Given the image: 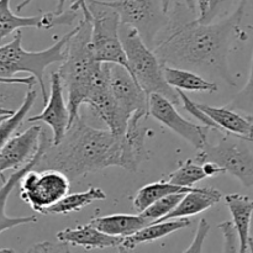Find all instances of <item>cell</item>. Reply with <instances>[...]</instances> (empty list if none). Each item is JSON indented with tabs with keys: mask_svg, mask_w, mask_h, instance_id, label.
Wrapping results in <instances>:
<instances>
[{
	"mask_svg": "<svg viewBox=\"0 0 253 253\" xmlns=\"http://www.w3.org/2000/svg\"><path fill=\"white\" fill-rule=\"evenodd\" d=\"M249 0H240L236 9L219 22L202 24L187 4L175 5L168 11L169 21L156 42L153 51L163 66L194 71L220 78L235 86L229 56L235 42L247 39L242 20Z\"/></svg>",
	"mask_w": 253,
	"mask_h": 253,
	"instance_id": "cell-1",
	"label": "cell"
},
{
	"mask_svg": "<svg viewBox=\"0 0 253 253\" xmlns=\"http://www.w3.org/2000/svg\"><path fill=\"white\" fill-rule=\"evenodd\" d=\"M121 166V136L91 127L77 116L58 143L47 147L34 169H54L71 182L89 173Z\"/></svg>",
	"mask_w": 253,
	"mask_h": 253,
	"instance_id": "cell-2",
	"label": "cell"
},
{
	"mask_svg": "<svg viewBox=\"0 0 253 253\" xmlns=\"http://www.w3.org/2000/svg\"><path fill=\"white\" fill-rule=\"evenodd\" d=\"M91 22L83 19L76 26L64 51V59L58 74L67 91L71 124L79 115L82 104H85L103 72L104 63L95 58L90 44Z\"/></svg>",
	"mask_w": 253,
	"mask_h": 253,
	"instance_id": "cell-3",
	"label": "cell"
},
{
	"mask_svg": "<svg viewBox=\"0 0 253 253\" xmlns=\"http://www.w3.org/2000/svg\"><path fill=\"white\" fill-rule=\"evenodd\" d=\"M76 27L64 34L53 46L43 51L30 52L22 47V32L16 31L9 43L0 46V78H15L17 73H30L34 76L41 90L43 103L48 100L43 77L44 71L53 63H62L64 51Z\"/></svg>",
	"mask_w": 253,
	"mask_h": 253,
	"instance_id": "cell-4",
	"label": "cell"
},
{
	"mask_svg": "<svg viewBox=\"0 0 253 253\" xmlns=\"http://www.w3.org/2000/svg\"><path fill=\"white\" fill-rule=\"evenodd\" d=\"M120 36L127 57L130 72L141 88L151 94H161L174 104H182L179 93L167 83L163 64L151 47L147 46L137 30L121 25Z\"/></svg>",
	"mask_w": 253,
	"mask_h": 253,
	"instance_id": "cell-5",
	"label": "cell"
},
{
	"mask_svg": "<svg viewBox=\"0 0 253 253\" xmlns=\"http://www.w3.org/2000/svg\"><path fill=\"white\" fill-rule=\"evenodd\" d=\"M86 4L91 15L90 44L95 58L101 63L123 66L130 72L120 36V15L101 0H86Z\"/></svg>",
	"mask_w": 253,
	"mask_h": 253,
	"instance_id": "cell-6",
	"label": "cell"
},
{
	"mask_svg": "<svg viewBox=\"0 0 253 253\" xmlns=\"http://www.w3.org/2000/svg\"><path fill=\"white\" fill-rule=\"evenodd\" d=\"M194 160L199 163L215 162L225 173L240 180L245 188H253V153L246 141L237 136L224 133L216 145L208 143L198 151Z\"/></svg>",
	"mask_w": 253,
	"mask_h": 253,
	"instance_id": "cell-7",
	"label": "cell"
},
{
	"mask_svg": "<svg viewBox=\"0 0 253 253\" xmlns=\"http://www.w3.org/2000/svg\"><path fill=\"white\" fill-rule=\"evenodd\" d=\"M105 4L120 15L121 25L137 30L152 49L169 21L162 0H114L105 1Z\"/></svg>",
	"mask_w": 253,
	"mask_h": 253,
	"instance_id": "cell-8",
	"label": "cell"
},
{
	"mask_svg": "<svg viewBox=\"0 0 253 253\" xmlns=\"http://www.w3.org/2000/svg\"><path fill=\"white\" fill-rule=\"evenodd\" d=\"M71 180L54 169H31L20 182V198L34 211L44 215L46 210L66 197Z\"/></svg>",
	"mask_w": 253,
	"mask_h": 253,
	"instance_id": "cell-9",
	"label": "cell"
},
{
	"mask_svg": "<svg viewBox=\"0 0 253 253\" xmlns=\"http://www.w3.org/2000/svg\"><path fill=\"white\" fill-rule=\"evenodd\" d=\"M109 82L120 118L126 126L133 114L138 111L150 114V95L125 67L111 63Z\"/></svg>",
	"mask_w": 253,
	"mask_h": 253,
	"instance_id": "cell-10",
	"label": "cell"
},
{
	"mask_svg": "<svg viewBox=\"0 0 253 253\" xmlns=\"http://www.w3.org/2000/svg\"><path fill=\"white\" fill-rule=\"evenodd\" d=\"M150 116L188 141L195 150H203L209 143L208 135L211 128L183 118L175 109V104L161 94L150 95Z\"/></svg>",
	"mask_w": 253,
	"mask_h": 253,
	"instance_id": "cell-11",
	"label": "cell"
},
{
	"mask_svg": "<svg viewBox=\"0 0 253 253\" xmlns=\"http://www.w3.org/2000/svg\"><path fill=\"white\" fill-rule=\"evenodd\" d=\"M11 0H0V40L26 27L34 29H52L56 26H71L74 24L79 10L68 7L63 12H46L35 16H19L10 9Z\"/></svg>",
	"mask_w": 253,
	"mask_h": 253,
	"instance_id": "cell-12",
	"label": "cell"
},
{
	"mask_svg": "<svg viewBox=\"0 0 253 253\" xmlns=\"http://www.w3.org/2000/svg\"><path fill=\"white\" fill-rule=\"evenodd\" d=\"M27 123H44L52 130V142L58 143L71 126V114L64 99V86L58 72L51 74V91L44 109L27 119Z\"/></svg>",
	"mask_w": 253,
	"mask_h": 253,
	"instance_id": "cell-13",
	"label": "cell"
},
{
	"mask_svg": "<svg viewBox=\"0 0 253 253\" xmlns=\"http://www.w3.org/2000/svg\"><path fill=\"white\" fill-rule=\"evenodd\" d=\"M150 116L148 113L138 111L133 114L126 127L125 133L121 136V166L124 169L136 173L143 162L148 161L146 138L151 132L145 120Z\"/></svg>",
	"mask_w": 253,
	"mask_h": 253,
	"instance_id": "cell-14",
	"label": "cell"
},
{
	"mask_svg": "<svg viewBox=\"0 0 253 253\" xmlns=\"http://www.w3.org/2000/svg\"><path fill=\"white\" fill-rule=\"evenodd\" d=\"M42 126L35 123L24 132L10 137L0 152V177L9 169H19L34 158L41 140Z\"/></svg>",
	"mask_w": 253,
	"mask_h": 253,
	"instance_id": "cell-15",
	"label": "cell"
},
{
	"mask_svg": "<svg viewBox=\"0 0 253 253\" xmlns=\"http://www.w3.org/2000/svg\"><path fill=\"white\" fill-rule=\"evenodd\" d=\"M52 143V138L48 137L46 130H42L41 133V140H40V146L39 150H37L36 155L34 156L30 162H27L26 165L22 166L19 169H15V172L10 175L7 179L2 180V185L0 188V234L6 230L14 229V227L21 226V225L26 224H35L37 221V217L35 215L31 216H20V217H11L6 215V204L7 199H9L10 194H11L12 190L15 189L17 184H20L22 178L25 177L27 172H30L31 169H34L35 166L37 165L40 160H41L42 155H43L44 151L47 150L49 145Z\"/></svg>",
	"mask_w": 253,
	"mask_h": 253,
	"instance_id": "cell-16",
	"label": "cell"
},
{
	"mask_svg": "<svg viewBox=\"0 0 253 253\" xmlns=\"http://www.w3.org/2000/svg\"><path fill=\"white\" fill-rule=\"evenodd\" d=\"M124 237L111 236L100 231L89 222L88 225H82L74 229L62 230L57 234V240L71 246L83 247L86 250H104V249H119Z\"/></svg>",
	"mask_w": 253,
	"mask_h": 253,
	"instance_id": "cell-17",
	"label": "cell"
},
{
	"mask_svg": "<svg viewBox=\"0 0 253 253\" xmlns=\"http://www.w3.org/2000/svg\"><path fill=\"white\" fill-rule=\"evenodd\" d=\"M197 104L200 110L219 126L221 133L237 136L246 142L253 138V123L246 118V115H241L227 106L217 108L208 104Z\"/></svg>",
	"mask_w": 253,
	"mask_h": 253,
	"instance_id": "cell-18",
	"label": "cell"
},
{
	"mask_svg": "<svg viewBox=\"0 0 253 253\" xmlns=\"http://www.w3.org/2000/svg\"><path fill=\"white\" fill-rule=\"evenodd\" d=\"M221 199L222 193L215 188H193L190 192L185 193L179 204L169 214L155 222L194 216L214 207Z\"/></svg>",
	"mask_w": 253,
	"mask_h": 253,
	"instance_id": "cell-19",
	"label": "cell"
},
{
	"mask_svg": "<svg viewBox=\"0 0 253 253\" xmlns=\"http://www.w3.org/2000/svg\"><path fill=\"white\" fill-rule=\"evenodd\" d=\"M190 225H192V221L189 220V217L166 220V221L161 222H151L147 226L141 229L140 231L135 232L131 236L124 237L118 250L120 252L131 251V250H135L138 245L148 244V242L163 239V237L174 234L179 230L189 227Z\"/></svg>",
	"mask_w": 253,
	"mask_h": 253,
	"instance_id": "cell-20",
	"label": "cell"
},
{
	"mask_svg": "<svg viewBox=\"0 0 253 253\" xmlns=\"http://www.w3.org/2000/svg\"><path fill=\"white\" fill-rule=\"evenodd\" d=\"M225 204L229 208L232 222L236 226L240 236V252H247L249 240L251 237V220L253 214V199L239 193L225 195Z\"/></svg>",
	"mask_w": 253,
	"mask_h": 253,
	"instance_id": "cell-21",
	"label": "cell"
},
{
	"mask_svg": "<svg viewBox=\"0 0 253 253\" xmlns=\"http://www.w3.org/2000/svg\"><path fill=\"white\" fill-rule=\"evenodd\" d=\"M90 224L100 231L111 235V236L127 237L140 231L151 222L141 214H114L94 217L90 220Z\"/></svg>",
	"mask_w": 253,
	"mask_h": 253,
	"instance_id": "cell-22",
	"label": "cell"
},
{
	"mask_svg": "<svg viewBox=\"0 0 253 253\" xmlns=\"http://www.w3.org/2000/svg\"><path fill=\"white\" fill-rule=\"evenodd\" d=\"M163 73L167 83L175 90L199 91V93H215L219 86L215 82L208 81L199 73L190 69L178 68V67L163 66Z\"/></svg>",
	"mask_w": 253,
	"mask_h": 253,
	"instance_id": "cell-23",
	"label": "cell"
},
{
	"mask_svg": "<svg viewBox=\"0 0 253 253\" xmlns=\"http://www.w3.org/2000/svg\"><path fill=\"white\" fill-rule=\"evenodd\" d=\"M106 194L103 189L95 187H90L88 190L74 194H67L62 198L58 203L52 205L46 210L44 215H68L71 212H76L83 208L93 204L94 202L105 200Z\"/></svg>",
	"mask_w": 253,
	"mask_h": 253,
	"instance_id": "cell-24",
	"label": "cell"
},
{
	"mask_svg": "<svg viewBox=\"0 0 253 253\" xmlns=\"http://www.w3.org/2000/svg\"><path fill=\"white\" fill-rule=\"evenodd\" d=\"M193 188L180 187V185L173 184L169 180H160V182L151 183L145 185L137 192L136 197L133 198V208L138 212H142L147 207H150L156 200L161 199L163 197H167L169 194L175 193H188Z\"/></svg>",
	"mask_w": 253,
	"mask_h": 253,
	"instance_id": "cell-25",
	"label": "cell"
},
{
	"mask_svg": "<svg viewBox=\"0 0 253 253\" xmlns=\"http://www.w3.org/2000/svg\"><path fill=\"white\" fill-rule=\"evenodd\" d=\"M35 83L37 82L34 76L0 78V108L10 110L19 108L27 93L22 85L34 86Z\"/></svg>",
	"mask_w": 253,
	"mask_h": 253,
	"instance_id": "cell-26",
	"label": "cell"
},
{
	"mask_svg": "<svg viewBox=\"0 0 253 253\" xmlns=\"http://www.w3.org/2000/svg\"><path fill=\"white\" fill-rule=\"evenodd\" d=\"M37 98V91L35 89H32V86L27 88L26 96H25L24 101H22L21 105L15 110L14 114H11L10 116H7L6 119L0 123V152L4 148V146L6 145L7 141L10 140L11 136H14V132L17 128L21 126V124L24 123L25 118L29 114V111L31 110L32 106H34L35 100Z\"/></svg>",
	"mask_w": 253,
	"mask_h": 253,
	"instance_id": "cell-27",
	"label": "cell"
},
{
	"mask_svg": "<svg viewBox=\"0 0 253 253\" xmlns=\"http://www.w3.org/2000/svg\"><path fill=\"white\" fill-rule=\"evenodd\" d=\"M207 178L209 177L205 172L203 163L197 162L194 158L182 162L177 170L168 175V180L172 182L173 184L187 188H194L197 183L202 182Z\"/></svg>",
	"mask_w": 253,
	"mask_h": 253,
	"instance_id": "cell-28",
	"label": "cell"
},
{
	"mask_svg": "<svg viewBox=\"0 0 253 253\" xmlns=\"http://www.w3.org/2000/svg\"><path fill=\"white\" fill-rule=\"evenodd\" d=\"M184 194L185 193H175V194H169L167 197L161 198V199L152 203L150 207L146 208L140 214L142 216H145L150 222L157 221V220L162 219L166 215L169 214L179 204V202L184 197Z\"/></svg>",
	"mask_w": 253,
	"mask_h": 253,
	"instance_id": "cell-29",
	"label": "cell"
},
{
	"mask_svg": "<svg viewBox=\"0 0 253 253\" xmlns=\"http://www.w3.org/2000/svg\"><path fill=\"white\" fill-rule=\"evenodd\" d=\"M247 29L253 31V26H247ZM226 106L230 109H234V110H241L247 114H253V56L246 85L242 88V90L239 91V94Z\"/></svg>",
	"mask_w": 253,
	"mask_h": 253,
	"instance_id": "cell-30",
	"label": "cell"
},
{
	"mask_svg": "<svg viewBox=\"0 0 253 253\" xmlns=\"http://www.w3.org/2000/svg\"><path fill=\"white\" fill-rule=\"evenodd\" d=\"M231 1L232 0H195L198 7L197 20L202 24L212 22Z\"/></svg>",
	"mask_w": 253,
	"mask_h": 253,
	"instance_id": "cell-31",
	"label": "cell"
},
{
	"mask_svg": "<svg viewBox=\"0 0 253 253\" xmlns=\"http://www.w3.org/2000/svg\"><path fill=\"white\" fill-rule=\"evenodd\" d=\"M224 236L222 252H240V236L232 221H224L217 226Z\"/></svg>",
	"mask_w": 253,
	"mask_h": 253,
	"instance_id": "cell-32",
	"label": "cell"
},
{
	"mask_svg": "<svg viewBox=\"0 0 253 253\" xmlns=\"http://www.w3.org/2000/svg\"><path fill=\"white\" fill-rule=\"evenodd\" d=\"M178 93H179V96H180V101H182V105L183 108L185 109V110L188 111L189 114H192L193 116H194L195 119H198V120L200 121V123L203 124V125L205 126H209L211 130H215L217 131V132H220V128L219 126L216 125V124L214 123V121L211 120V119L209 118L208 115H205L204 113H203L202 110L199 109V106H198L197 103H194V101L192 100V99H189L187 96V94L184 93V91L182 90H177ZM221 133V132H220Z\"/></svg>",
	"mask_w": 253,
	"mask_h": 253,
	"instance_id": "cell-33",
	"label": "cell"
},
{
	"mask_svg": "<svg viewBox=\"0 0 253 253\" xmlns=\"http://www.w3.org/2000/svg\"><path fill=\"white\" fill-rule=\"evenodd\" d=\"M32 1H34V0H22V1L16 6V10L17 11H21L22 9H25V7H26L29 4H31ZM66 2H67V0H58L56 12H58V14L63 12ZM69 7H72V9H74V10H79V11L83 12V17H85V19H88V20L91 19L90 11H89L88 4H86L85 0H71V6Z\"/></svg>",
	"mask_w": 253,
	"mask_h": 253,
	"instance_id": "cell-34",
	"label": "cell"
},
{
	"mask_svg": "<svg viewBox=\"0 0 253 253\" xmlns=\"http://www.w3.org/2000/svg\"><path fill=\"white\" fill-rule=\"evenodd\" d=\"M210 225L208 224L207 219H202L198 225L197 234H195L194 240L190 244V246L187 250H184L183 252H202L203 250V244H204L205 239H207L208 234H209Z\"/></svg>",
	"mask_w": 253,
	"mask_h": 253,
	"instance_id": "cell-35",
	"label": "cell"
},
{
	"mask_svg": "<svg viewBox=\"0 0 253 253\" xmlns=\"http://www.w3.org/2000/svg\"><path fill=\"white\" fill-rule=\"evenodd\" d=\"M69 246L71 245L62 241L57 242V244L51 241H43L34 245L29 250V252H69Z\"/></svg>",
	"mask_w": 253,
	"mask_h": 253,
	"instance_id": "cell-36",
	"label": "cell"
},
{
	"mask_svg": "<svg viewBox=\"0 0 253 253\" xmlns=\"http://www.w3.org/2000/svg\"><path fill=\"white\" fill-rule=\"evenodd\" d=\"M185 4H187V6L189 7L192 11H197V2H195V0H184ZM163 2V7H165L166 11H169V6H170V2H172V0H162Z\"/></svg>",
	"mask_w": 253,
	"mask_h": 253,
	"instance_id": "cell-37",
	"label": "cell"
},
{
	"mask_svg": "<svg viewBox=\"0 0 253 253\" xmlns=\"http://www.w3.org/2000/svg\"><path fill=\"white\" fill-rule=\"evenodd\" d=\"M15 110H10V109H2L0 108V116L2 115H11V114H14Z\"/></svg>",
	"mask_w": 253,
	"mask_h": 253,
	"instance_id": "cell-38",
	"label": "cell"
},
{
	"mask_svg": "<svg viewBox=\"0 0 253 253\" xmlns=\"http://www.w3.org/2000/svg\"><path fill=\"white\" fill-rule=\"evenodd\" d=\"M249 252H253V237H250L249 240V249H247Z\"/></svg>",
	"mask_w": 253,
	"mask_h": 253,
	"instance_id": "cell-39",
	"label": "cell"
},
{
	"mask_svg": "<svg viewBox=\"0 0 253 253\" xmlns=\"http://www.w3.org/2000/svg\"><path fill=\"white\" fill-rule=\"evenodd\" d=\"M246 118L249 119L250 121H252V123H253V114H246Z\"/></svg>",
	"mask_w": 253,
	"mask_h": 253,
	"instance_id": "cell-40",
	"label": "cell"
},
{
	"mask_svg": "<svg viewBox=\"0 0 253 253\" xmlns=\"http://www.w3.org/2000/svg\"><path fill=\"white\" fill-rule=\"evenodd\" d=\"M7 116H10V115H2V116H0V123H1V121L4 120V119H6Z\"/></svg>",
	"mask_w": 253,
	"mask_h": 253,
	"instance_id": "cell-41",
	"label": "cell"
},
{
	"mask_svg": "<svg viewBox=\"0 0 253 253\" xmlns=\"http://www.w3.org/2000/svg\"><path fill=\"white\" fill-rule=\"evenodd\" d=\"M247 142H253V138H251V140H249Z\"/></svg>",
	"mask_w": 253,
	"mask_h": 253,
	"instance_id": "cell-42",
	"label": "cell"
},
{
	"mask_svg": "<svg viewBox=\"0 0 253 253\" xmlns=\"http://www.w3.org/2000/svg\"><path fill=\"white\" fill-rule=\"evenodd\" d=\"M85 1H86V0H85Z\"/></svg>",
	"mask_w": 253,
	"mask_h": 253,
	"instance_id": "cell-43",
	"label": "cell"
}]
</instances>
